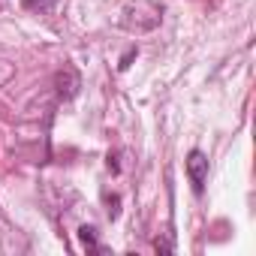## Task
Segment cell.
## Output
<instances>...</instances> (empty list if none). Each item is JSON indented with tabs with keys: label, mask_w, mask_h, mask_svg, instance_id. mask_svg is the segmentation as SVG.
<instances>
[{
	"label": "cell",
	"mask_w": 256,
	"mask_h": 256,
	"mask_svg": "<svg viewBox=\"0 0 256 256\" xmlns=\"http://www.w3.org/2000/svg\"><path fill=\"white\" fill-rule=\"evenodd\" d=\"M187 178H190V184H193L196 193L205 190V181H208V157L202 151H190V157H187Z\"/></svg>",
	"instance_id": "1"
},
{
	"label": "cell",
	"mask_w": 256,
	"mask_h": 256,
	"mask_svg": "<svg viewBox=\"0 0 256 256\" xmlns=\"http://www.w3.org/2000/svg\"><path fill=\"white\" fill-rule=\"evenodd\" d=\"M54 84H58V96L70 100V96H76V94H78V84H82V82H78V72L66 66L64 72H58V76H54Z\"/></svg>",
	"instance_id": "2"
},
{
	"label": "cell",
	"mask_w": 256,
	"mask_h": 256,
	"mask_svg": "<svg viewBox=\"0 0 256 256\" xmlns=\"http://www.w3.org/2000/svg\"><path fill=\"white\" fill-rule=\"evenodd\" d=\"M78 238H82V244H84L88 250H102L100 241H96V229H94V226H82V229H78Z\"/></svg>",
	"instance_id": "3"
},
{
	"label": "cell",
	"mask_w": 256,
	"mask_h": 256,
	"mask_svg": "<svg viewBox=\"0 0 256 256\" xmlns=\"http://www.w3.org/2000/svg\"><path fill=\"white\" fill-rule=\"evenodd\" d=\"M22 4H24L30 12H48V10L58 4V0H22Z\"/></svg>",
	"instance_id": "4"
},
{
	"label": "cell",
	"mask_w": 256,
	"mask_h": 256,
	"mask_svg": "<svg viewBox=\"0 0 256 256\" xmlns=\"http://www.w3.org/2000/svg\"><path fill=\"white\" fill-rule=\"evenodd\" d=\"M106 202H108V214L118 217V196H106Z\"/></svg>",
	"instance_id": "5"
},
{
	"label": "cell",
	"mask_w": 256,
	"mask_h": 256,
	"mask_svg": "<svg viewBox=\"0 0 256 256\" xmlns=\"http://www.w3.org/2000/svg\"><path fill=\"white\" fill-rule=\"evenodd\" d=\"M133 58H136V52H126V54H124V60H120V70L130 66V60H133Z\"/></svg>",
	"instance_id": "6"
}]
</instances>
